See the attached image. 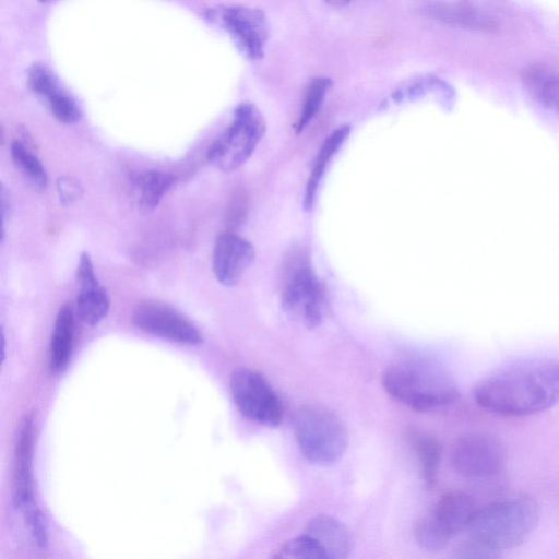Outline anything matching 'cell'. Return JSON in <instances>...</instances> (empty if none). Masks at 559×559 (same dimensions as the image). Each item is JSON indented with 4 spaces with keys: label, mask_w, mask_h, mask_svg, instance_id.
I'll return each instance as SVG.
<instances>
[{
    "label": "cell",
    "mask_w": 559,
    "mask_h": 559,
    "mask_svg": "<svg viewBox=\"0 0 559 559\" xmlns=\"http://www.w3.org/2000/svg\"><path fill=\"white\" fill-rule=\"evenodd\" d=\"M25 523L35 543L45 548L48 544V530L45 518L34 500L21 508Z\"/></svg>",
    "instance_id": "26"
},
{
    "label": "cell",
    "mask_w": 559,
    "mask_h": 559,
    "mask_svg": "<svg viewBox=\"0 0 559 559\" xmlns=\"http://www.w3.org/2000/svg\"><path fill=\"white\" fill-rule=\"evenodd\" d=\"M332 81L326 76H318L309 83L304 98L302 108L296 123V132L300 133L320 111Z\"/></svg>",
    "instance_id": "23"
},
{
    "label": "cell",
    "mask_w": 559,
    "mask_h": 559,
    "mask_svg": "<svg viewBox=\"0 0 559 559\" xmlns=\"http://www.w3.org/2000/svg\"><path fill=\"white\" fill-rule=\"evenodd\" d=\"M73 311L69 304L63 305L56 317L49 348V367L59 373L68 366L73 344Z\"/></svg>",
    "instance_id": "19"
},
{
    "label": "cell",
    "mask_w": 559,
    "mask_h": 559,
    "mask_svg": "<svg viewBox=\"0 0 559 559\" xmlns=\"http://www.w3.org/2000/svg\"><path fill=\"white\" fill-rule=\"evenodd\" d=\"M282 304L286 311L302 319L306 326L321 323L324 289L307 262L294 263L284 285Z\"/></svg>",
    "instance_id": "10"
},
{
    "label": "cell",
    "mask_w": 559,
    "mask_h": 559,
    "mask_svg": "<svg viewBox=\"0 0 559 559\" xmlns=\"http://www.w3.org/2000/svg\"><path fill=\"white\" fill-rule=\"evenodd\" d=\"M33 448L34 426L32 419L25 417L19 427L14 448L12 499L17 508L34 500Z\"/></svg>",
    "instance_id": "14"
},
{
    "label": "cell",
    "mask_w": 559,
    "mask_h": 559,
    "mask_svg": "<svg viewBox=\"0 0 559 559\" xmlns=\"http://www.w3.org/2000/svg\"><path fill=\"white\" fill-rule=\"evenodd\" d=\"M476 510L473 499L467 493L447 492L428 514L416 521L414 536L424 549L439 551L468 527Z\"/></svg>",
    "instance_id": "6"
},
{
    "label": "cell",
    "mask_w": 559,
    "mask_h": 559,
    "mask_svg": "<svg viewBox=\"0 0 559 559\" xmlns=\"http://www.w3.org/2000/svg\"><path fill=\"white\" fill-rule=\"evenodd\" d=\"M132 321L138 329L158 337L187 345L202 343V335L190 321L159 302L139 304L133 310Z\"/></svg>",
    "instance_id": "11"
},
{
    "label": "cell",
    "mask_w": 559,
    "mask_h": 559,
    "mask_svg": "<svg viewBox=\"0 0 559 559\" xmlns=\"http://www.w3.org/2000/svg\"><path fill=\"white\" fill-rule=\"evenodd\" d=\"M474 399L481 408L500 416L544 412L559 404V360L542 357L508 364L477 383Z\"/></svg>",
    "instance_id": "1"
},
{
    "label": "cell",
    "mask_w": 559,
    "mask_h": 559,
    "mask_svg": "<svg viewBox=\"0 0 559 559\" xmlns=\"http://www.w3.org/2000/svg\"><path fill=\"white\" fill-rule=\"evenodd\" d=\"M302 534L316 543L326 559H348L353 551L350 532L332 515L312 516L306 523Z\"/></svg>",
    "instance_id": "15"
},
{
    "label": "cell",
    "mask_w": 559,
    "mask_h": 559,
    "mask_svg": "<svg viewBox=\"0 0 559 559\" xmlns=\"http://www.w3.org/2000/svg\"><path fill=\"white\" fill-rule=\"evenodd\" d=\"M27 84L35 94L46 100L50 112L59 122L72 124L80 120V106L47 64L33 63L27 70Z\"/></svg>",
    "instance_id": "12"
},
{
    "label": "cell",
    "mask_w": 559,
    "mask_h": 559,
    "mask_svg": "<svg viewBox=\"0 0 559 559\" xmlns=\"http://www.w3.org/2000/svg\"><path fill=\"white\" fill-rule=\"evenodd\" d=\"M78 282L81 289L92 288L98 286V282L94 272L92 260L88 253L83 252L80 257L78 270H76Z\"/></svg>",
    "instance_id": "29"
},
{
    "label": "cell",
    "mask_w": 559,
    "mask_h": 559,
    "mask_svg": "<svg viewBox=\"0 0 559 559\" xmlns=\"http://www.w3.org/2000/svg\"><path fill=\"white\" fill-rule=\"evenodd\" d=\"M293 428L301 454L314 465L334 464L347 449V429L342 419L326 407H300L294 416Z\"/></svg>",
    "instance_id": "4"
},
{
    "label": "cell",
    "mask_w": 559,
    "mask_h": 559,
    "mask_svg": "<svg viewBox=\"0 0 559 559\" xmlns=\"http://www.w3.org/2000/svg\"><path fill=\"white\" fill-rule=\"evenodd\" d=\"M174 183L175 177L171 174L156 169L136 171L130 177L135 201L144 211L154 210Z\"/></svg>",
    "instance_id": "16"
},
{
    "label": "cell",
    "mask_w": 559,
    "mask_h": 559,
    "mask_svg": "<svg viewBox=\"0 0 559 559\" xmlns=\"http://www.w3.org/2000/svg\"><path fill=\"white\" fill-rule=\"evenodd\" d=\"M57 194L63 205H70L83 194V187L79 179L72 176L59 177L56 181Z\"/></svg>",
    "instance_id": "28"
},
{
    "label": "cell",
    "mask_w": 559,
    "mask_h": 559,
    "mask_svg": "<svg viewBox=\"0 0 559 559\" xmlns=\"http://www.w3.org/2000/svg\"><path fill=\"white\" fill-rule=\"evenodd\" d=\"M109 310V298L106 290L98 286L81 289L76 297L79 318L88 325L100 322Z\"/></svg>",
    "instance_id": "22"
},
{
    "label": "cell",
    "mask_w": 559,
    "mask_h": 559,
    "mask_svg": "<svg viewBox=\"0 0 559 559\" xmlns=\"http://www.w3.org/2000/svg\"><path fill=\"white\" fill-rule=\"evenodd\" d=\"M204 15L230 36L246 58H263L270 35L269 22L263 11L240 4H219L209 8Z\"/></svg>",
    "instance_id": "7"
},
{
    "label": "cell",
    "mask_w": 559,
    "mask_h": 559,
    "mask_svg": "<svg viewBox=\"0 0 559 559\" xmlns=\"http://www.w3.org/2000/svg\"><path fill=\"white\" fill-rule=\"evenodd\" d=\"M526 79L530 88L540 102L559 111V78L542 70H533Z\"/></svg>",
    "instance_id": "24"
},
{
    "label": "cell",
    "mask_w": 559,
    "mask_h": 559,
    "mask_svg": "<svg viewBox=\"0 0 559 559\" xmlns=\"http://www.w3.org/2000/svg\"><path fill=\"white\" fill-rule=\"evenodd\" d=\"M538 520L537 502L531 497L520 496L476 510L467 530L469 537L501 551L523 544Z\"/></svg>",
    "instance_id": "3"
},
{
    "label": "cell",
    "mask_w": 559,
    "mask_h": 559,
    "mask_svg": "<svg viewBox=\"0 0 559 559\" xmlns=\"http://www.w3.org/2000/svg\"><path fill=\"white\" fill-rule=\"evenodd\" d=\"M254 259L250 241L234 233H224L215 241L213 272L216 280L225 285H236Z\"/></svg>",
    "instance_id": "13"
},
{
    "label": "cell",
    "mask_w": 559,
    "mask_h": 559,
    "mask_svg": "<svg viewBox=\"0 0 559 559\" xmlns=\"http://www.w3.org/2000/svg\"><path fill=\"white\" fill-rule=\"evenodd\" d=\"M451 463L454 471L464 478L489 479L503 471L506 450L491 435L467 433L454 442Z\"/></svg>",
    "instance_id": "9"
},
{
    "label": "cell",
    "mask_w": 559,
    "mask_h": 559,
    "mask_svg": "<svg viewBox=\"0 0 559 559\" xmlns=\"http://www.w3.org/2000/svg\"><path fill=\"white\" fill-rule=\"evenodd\" d=\"M271 559H326L322 550L305 534L286 540Z\"/></svg>",
    "instance_id": "25"
},
{
    "label": "cell",
    "mask_w": 559,
    "mask_h": 559,
    "mask_svg": "<svg viewBox=\"0 0 559 559\" xmlns=\"http://www.w3.org/2000/svg\"><path fill=\"white\" fill-rule=\"evenodd\" d=\"M349 133V126H341L333 130L322 143L316 156L313 167L311 169L305 189L304 209L306 211H310L313 207L318 187L325 173L326 166L332 159V157L335 155V153H337L343 143L346 141Z\"/></svg>",
    "instance_id": "18"
},
{
    "label": "cell",
    "mask_w": 559,
    "mask_h": 559,
    "mask_svg": "<svg viewBox=\"0 0 559 559\" xmlns=\"http://www.w3.org/2000/svg\"><path fill=\"white\" fill-rule=\"evenodd\" d=\"M385 391L416 411H430L452 403L457 389L450 371L428 357H406L392 362L382 374Z\"/></svg>",
    "instance_id": "2"
},
{
    "label": "cell",
    "mask_w": 559,
    "mask_h": 559,
    "mask_svg": "<svg viewBox=\"0 0 559 559\" xmlns=\"http://www.w3.org/2000/svg\"><path fill=\"white\" fill-rule=\"evenodd\" d=\"M411 444L416 453L425 486L432 488L437 483L441 460L440 444L435 437L419 432L412 433Z\"/></svg>",
    "instance_id": "20"
},
{
    "label": "cell",
    "mask_w": 559,
    "mask_h": 559,
    "mask_svg": "<svg viewBox=\"0 0 559 559\" xmlns=\"http://www.w3.org/2000/svg\"><path fill=\"white\" fill-rule=\"evenodd\" d=\"M429 11L436 19L461 27L478 31L497 27L496 19L473 3H437L429 7Z\"/></svg>",
    "instance_id": "17"
},
{
    "label": "cell",
    "mask_w": 559,
    "mask_h": 559,
    "mask_svg": "<svg viewBox=\"0 0 559 559\" xmlns=\"http://www.w3.org/2000/svg\"><path fill=\"white\" fill-rule=\"evenodd\" d=\"M10 154L15 167L34 189L41 190L46 187L47 171L36 154L17 140L11 142Z\"/></svg>",
    "instance_id": "21"
},
{
    "label": "cell",
    "mask_w": 559,
    "mask_h": 559,
    "mask_svg": "<svg viewBox=\"0 0 559 559\" xmlns=\"http://www.w3.org/2000/svg\"><path fill=\"white\" fill-rule=\"evenodd\" d=\"M329 4H334L336 7H341V5L348 4V2H345V1H334V2H329Z\"/></svg>",
    "instance_id": "30"
},
{
    "label": "cell",
    "mask_w": 559,
    "mask_h": 559,
    "mask_svg": "<svg viewBox=\"0 0 559 559\" xmlns=\"http://www.w3.org/2000/svg\"><path fill=\"white\" fill-rule=\"evenodd\" d=\"M266 132L261 110L250 102L238 104L228 127L212 142L207 160L222 171L242 166L253 154Z\"/></svg>",
    "instance_id": "5"
},
{
    "label": "cell",
    "mask_w": 559,
    "mask_h": 559,
    "mask_svg": "<svg viewBox=\"0 0 559 559\" xmlns=\"http://www.w3.org/2000/svg\"><path fill=\"white\" fill-rule=\"evenodd\" d=\"M230 392L238 411L258 424L276 427L282 405L266 379L255 370L241 368L230 378Z\"/></svg>",
    "instance_id": "8"
},
{
    "label": "cell",
    "mask_w": 559,
    "mask_h": 559,
    "mask_svg": "<svg viewBox=\"0 0 559 559\" xmlns=\"http://www.w3.org/2000/svg\"><path fill=\"white\" fill-rule=\"evenodd\" d=\"M450 559H501L500 550L469 537L453 551Z\"/></svg>",
    "instance_id": "27"
}]
</instances>
